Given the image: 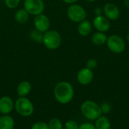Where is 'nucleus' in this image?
<instances>
[{"instance_id":"nucleus-1","label":"nucleus","mask_w":129,"mask_h":129,"mask_svg":"<svg viewBox=\"0 0 129 129\" xmlns=\"http://www.w3.org/2000/svg\"><path fill=\"white\" fill-rule=\"evenodd\" d=\"M54 96L58 103L61 104H69L74 97L73 86L66 81L59 82L54 88Z\"/></svg>"},{"instance_id":"nucleus-2","label":"nucleus","mask_w":129,"mask_h":129,"mask_svg":"<svg viewBox=\"0 0 129 129\" xmlns=\"http://www.w3.org/2000/svg\"><path fill=\"white\" fill-rule=\"evenodd\" d=\"M81 112L85 118L91 121H95L102 115L100 105L91 100H88L82 103Z\"/></svg>"},{"instance_id":"nucleus-3","label":"nucleus","mask_w":129,"mask_h":129,"mask_svg":"<svg viewBox=\"0 0 129 129\" xmlns=\"http://www.w3.org/2000/svg\"><path fill=\"white\" fill-rule=\"evenodd\" d=\"M62 42L60 33L55 29H48L43 34L42 44L44 46L51 51L57 49Z\"/></svg>"},{"instance_id":"nucleus-4","label":"nucleus","mask_w":129,"mask_h":129,"mask_svg":"<svg viewBox=\"0 0 129 129\" xmlns=\"http://www.w3.org/2000/svg\"><path fill=\"white\" fill-rule=\"evenodd\" d=\"M14 110L21 116H30L34 112L32 101L26 97H19L14 102Z\"/></svg>"},{"instance_id":"nucleus-5","label":"nucleus","mask_w":129,"mask_h":129,"mask_svg":"<svg viewBox=\"0 0 129 129\" xmlns=\"http://www.w3.org/2000/svg\"><path fill=\"white\" fill-rule=\"evenodd\" d=\"M68 18L74 23H80L86 19L87 13L85 8L76 3L70 5L67 10Z\"/></svg>"},{"instance_id":"nucleus-6","label":"nucleus","mask_w":129,"mask_h":129,"mask_svg":"<svg viewBox=\"0 0 129 129\" xmlns=\"http://www.w3.org/2000/svg\"><path fill=\"white\" fill-rule=\"evenodd\" d=\"M107 45L110 51L115 54H121L125 49V42L124 39L118 35H111L107 37Z\"/></svg>"},{"instance_id":"nucleus-7","label":"nucleus","mask_w":129,"mask_h":129,"mask_svg":"<svg viewBox=\"0 0 129 129\" xmlns=\"http://www.w3.org/2000/svg\"><path fill=\"white\" fill-rule=\"evenodd\" d=\"M23 8L29 15L36 16L44 12L45 2L43 0H24Z\"/></svg>"},{"instance_id":"nucleus-8","label":"nucleus","mask_w":129,"mask_h":129,"mask_svg":"<svg viewBox=\"0 0 129 129\" xmlns=\"http://www.w3.org/2000/svg\"><path fill=\"white\" fill-rule=\"evenodd\" d=\"M33 26L35 29L44 33L48 29H50L51 21L49 17L46 14L42 13L36 16H34Z\"/></svg>"},{"instance_id":"nucleus-9","label":"nucleus","mask_w":129,"mask_h":129,"mask_svg":"<svg viewBox=\"0 0 129 129\" xmlns=\"http://www.w3.org/2000/svg\"><path fill=\"white\" fill-rule=\"evenodd\" d=\"M76 79L79 83L82 85H89L94 79L93 70L87 67L82 68L79 70L77 76H76Z\"/></svg>"},{"instance_id":"nucleus-10","label":"nucleus","mask_w":129,"mask_h":129,"mask_svg":"<svg viewBox=\"0 0 129 129\" xmlns=\"http://www.w3.org/2000/svg\"><path fill=\"white\" fill-rule=\"evenodd\" d=\"M92 25L98 32L102 33L107 32L110 28V20L107 18L104 15L95 16V17L93 20Z\"/></svg>"},{"instance_id":"nucleus-11","label":"nucleus","mask_w":129,"mask_h":129,"mask_svg":"<svg viewBox=\"0 0 129 129\" xmlns=\"http://www.w3.org/2000/svg\"><path fill=\"white\" fill-rule=\"evenodd\" d=\"M104 16L110 20H116L119 17L120 11L119 8L113 3H107L103 8Z\"/></svg>"},{"instance_id":"nucleus-12","label":"nucleus","mask_w":129,"mask_h":129,"mask_svg":"<svg viewBox=\"0 0 129 129\" xmlns=\"http://www.w3.org/2000/svg\"><path fill=\"white\" fill-rule=\"evenodd\" d=\"M14 109V102L9 96H3L0 98V113L9 115Z\"/></svg>"},{"instance_id":"nucleus-13","label":"nucleus","mask_w":129,"mask_h":129,"mask_svg":"<svg viewBox=\"0 0 129 129\" xmlns=\"http://www.w3.org/2000/svg\"><path fill=\"white\" fill-rule=\"evenodd\" d=\"M77 30L81 36L85 37L91 33L92 30V23L89 20L85 19L83 21L79 23Z\"/></svg>"},{"instance_id":"nucleus-14","label":"nucleus","mask_w":129,"mask_h":129,"mask_svg":"<svg viewBox=\"0 0 129 129\" xmlns=\"http://www.w3.org/2000/svg\"><path fill=\"white\" fill-rule=\"evenodd\" d=\"M32 90V85L28 81L20 82L17 87V93L19 97H26Z\"/></svg>"},{"instance_id":"nucleus-15","label":"nucleus","mask_w":129,"mask_h":129,"mask_svg":"<svg viewBox=\"0 0 129 129\" xmlns=\"http://www.w3.org/2000/svg\"><path fill=\"white\" fill-rule=\"evenodd\" d=\"M29 18V14L23 8L18 9L14 14V20L17 23L24 24L26 23Z\"/></svg>"},{"instance_id":"nucleus-16","label":"nucleus","mask_w":129,"mask_h":129,"mask_svg":"<svg viewBox=\"0 0 129 129\" xmlns=\"http://www.w3.org/2000/svg\"><path fill=\"white\" fill-rule=\"evenodd\" d=\"M14 120L9 115H2L0 116V129H14Z\"/></svg>"},{"instance_id":"nucleus-17","label":"nucleus","mask_w":129,"mask_h":129,"mask_svg":"<svg viewBox=\"0 0 129 129\" xmlns=\"http://www.w3.org/2000/svg\"><path fill=\"white\" fill-rule=\"evenodd\" d=\"M95 129H110L111 128V123L110 119L104 116H101L95 120V123L94 124Z\"/></svg>"},{"instance_id":"nucleus-18","label":"nucleus","mask_w":129,"mask_h":129,"mask_svg":"<svg viewBox=\"0 0 129 129\" xmlns=\"http://www.w3.org/2000/svg\"><path fill=\"white\" fill-rule=\"evenodd\" d=\"M91 42L97 45H104L107 42V36L105 34V33H102V32H96L95 33H94L91 38Z\"/></svg>"},{"instance_id":"nucleus-19","label":"nucleus","mask_w":129,"mask_h":129,"mask_svg":"<svg viewBox=\"0 0 129 129\" xmlns=\"http://www.w3.org/2000/svg\"><path fill=\"white\" fill-rule=\"evenodd\" d=\"M43 33L39 31L36 29H33L30 30V32L29 33V39L36 43H42V40H43Z\"/></svg>"},{"instance_id":"nucleus-20","label":"nucleus","mask_w":129,"mask_h":129,"mask_svg":"<svg viewBox=\"0 0 129 129\" xmlns=\"http://www.w3.org/2000/svg\"><path fill=\"white\" fill-rule=\"evenodd\" d=\"M48 125L49 129H63V128L62 122L58 118H51Z\"/></svg>"},{"instance_id":"nucleus-21","label":"nucleus","mask_w":129,"mask_h":129,"mask_svg":"<svg viewBox=\"0 0 129 129\" xmlns=\"http://www.w3.org/2000/svg\"><path fill=\"white\" fill-rule=\"evenodd\" d=\"M100 107H101V112L104 114H108L112 110V105L109 102H104L100 105Z\"/></svg>"},{"instance_id":"nucleus-22","label":"nucleus","mask_w":129,"mask_h":129,"mask_svg":"<svg viewBox=\"0 0 129 129\" xmlns=\"http://www.w3.org/2000/svg\"><path fill=\"white\" fill-rule=\"evenodd\" d=\"M20 0H5V4L7 8L10 9H14L20 5Z\"/></svg>"},{"instance_id":"nucleus-23","label":"nucleus","mask_w":129,"mask_h":129,"mask_svg":"<svg viewBox=\"0 0 129 129\" xmlns=\"http://www.w3.org/2000/svg\"><path fill=\"white\" fill-rule=\"evenodd\" d=\"M31 129H49V128L48 123L45 122H37L32 125Z\"/></svg>"},{"instance_id":"nucleus-24","label":"nucleus","mask_w":129,"mask_h":129,"mask_svg":"<svg viewBox=\"0 0 129 129\" xmlns=\"http://www.w3.org/2000/svg\"><path fill=\"white\" fill-rule=\"evenodd\" d=\"M65 129H78L79 125L78 123L74 120H68L64 124Z\"/></svg>"},{"instance_id":"nucleus-25","label":"nucleus","mask_w":129,"mask_h":129,"mask_svg":"<svg viewBox=\"0 0 129 129\" xmlns=\"http://www.w3.org/2000/svg\"><path fill=\"white\" fill-rule=\"evenodd\" d=\"M97 67H98V62L94 58H91V59L88 60V61L86 62V67H87L91 70L96 69Z\"/></svg>"},{"instance_id":"nucleus-26","label":"nucleus","mask_w":129,"mask_h":129,"mask_svg":"<svg viewBox=\"0 0 129 129\" xmlns=\"http://www.w3.org/2000/svg\"><path fill=\"white\" fill-rule=\"evenodd\" d=\"M78 129H95L94 125L91 122H84L79 125Z\"/></svg>"},{"instance_id":"nucleus-27","label":"nucleus","mask_w":129,"mask_h":129,"mask_svg":"<svg viewBox=\"0 0 129 129\" xmlns=\"http://www.w3.org/2000/svg\"><path fill=\"white\" fill-rule=\"evenodd\" d=\"M94 14H95V16L102 15V14H103V8H101L100 7H97L94 9Z\"/></svg>"},{"instance_id":"nucleus-28","label":"nucleus","mask_w":129,"mask_h":129,"mask_svg":"<svg viewBox=\"0 0 129 129\" xmlns=\"http://www.w3.org/2000/svg\"><path fill=\"white\" fill-rule=\"evenodd\" d=\"M64 3L68 4V5H72V4H75L79 0H62Z\"/></svg>"},{"instance_id":"nucleus-29","label":"nucleus","mask_w":129,"mask_h":129,"mask_svg":"<svg viewBox=\"0 0 129 129\" xmlns=\"http://www.w3.org/2000/svg\"><path fill=\"white\" fill-rule=\"evenodd\" d=\"M124 4L126 6V8L129 9V0H124Z\"/></svg>"},{"instance_id":"nucleus-30","label":"nucleus","mask_w":129,"mask_h":129,"mask_svg":"<svg viewBox=\"0 0 129 129\" xmlns=\"http://www.w3.org/2000/svg\"><path fill=\"white\" fill-rule=\"evenodd\" d=\"M85 1L89 2H95V1H97V0H85Z\"/></svg>"},{"instance_id":"nucleus-31","label":"nucleus","mask_w":129,"mask_h":129,"mask_svg":"<svg viewBox=\"0 0 129 129\" xmlns=\"http://www.w3.org/2000/svg\"><path fill=\"white\" fill-rule=\"evenodd\" d=\"M127 40H128V42H129V32L128 33V35H127Z\"/></svg>"}]
</instances>
